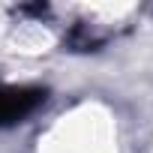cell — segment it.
Instances as JSON below:
<instances>
[{
    "instance_id": "cell-1",
    "label": "cell",
    "mask_w": 153,
    "mask_h": 153,
    "mask_svg": "<svg viewBox=\"0 0 153 153\" xmlns=\"http://www.w3.org/2000/svg\"><path fill=\"white\" fill-rule=\"evenodd\" d=\"M48 90L36 84H3L0 81V126L24 123L39 105H45Z\"/></svg>"
}]
</instances>
